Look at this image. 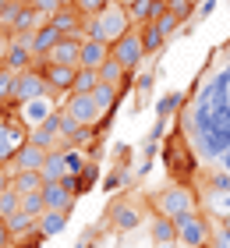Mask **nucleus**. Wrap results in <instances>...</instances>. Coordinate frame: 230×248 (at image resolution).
<instances>
[{
    "instance_id": "a211bd4d",
    "label": "nucleus",
    "mask_w": 230,
    "mask_h": 248,
    "mask_svg": "<svg viewBox=\"0 0 230 248\" xmlns=\"http://www.w3.org/2000/svg\"><path fill=\"white\" fill-rule=\"evenodd\" d=\"M113 57V50L107 46V43H96V39H82V61H78V67H89V71H99L103 64H107Z\"/></svg>"
},
{
    "instance_id": "dca6fc26",
    "label": "nucleus",
    "mask_w": 230,
    "mask_h": 248,
    "mask_svg": "<svg viewBox=\"0 0 230 248\" xmlns=\"http://www.w3.org/2000/svg\"><path fill=\"white\" fill-rule=\"evenodd\" d=\"M50 25L61 32V36H82V39H85V15H82L75 4H71V7H61V11L50 18Z\"/></svg>"
},
{
    "instance_id": "1a4fd4ad",
    "label": "nucleus",
    "mask_w": 230,
    "mask_h": 248,
    "mask_svg": "<svg viewBox=\"0 0 230 248\" xmlns=\"http://www.w3.org/2000/svg\"><path fill=\"white\" fill-rule=\"evenodd\" d=\"M110 50H113V57H117V61L135 75L138 67H142V61H145V46H142V32H138V25L128 32V36H121Z\"/></svg>"
},
{
    "instance_id": "0eeeda50",
    "label": "nucleus",
    "mask_w": 230,
    "mask_h": 248,
    "mask_svg": "<svg viewBox=\"0 0 230 248\" xmlns=\"http://www.w3.org/2000/svg\"><path fill=\"white\" fill-rule=\"evenodd\" d=\"M36 71L46 78V85H50V93H53L57 99H64V96H71V93H75L78 67H64V64H50V61L36 57Z\"/></svg>"
},
{
    "instance_id": "e433bc0d",
    "label": "nucleus",
    "mask_w": 230,
    "mask_h": 248,
    "mask_svg": "<svg viewBox=\"0 0 230 248\" xmlns=\"http://www.w3.org/2000/svg\"><path fill=\"white\" fill-rule=\"evenodd\" d=\"M71 4H75L78 11H82V15H85V18H92V15H99V11H103V7H107V4H110V0H71Z\"/></svg>"
},
{
    "instance_id": "423d86ee",
    "label": "nucleus",
    "mask_w": 230,
    "mask_h": 248,
    "mask_svg": "<svg viewBox=\"0 0 230 248\" xmlns=\"http://www.w3.org/2000/svg\"><path fill=\"white\" fill-rule=\"evenodd\" d=\"M177 241L184 248H209L213 241V220L205 213H191V217H181L177 220Z\"/></svg>"
},
{
    "instance_id": "c03bdc74",
    "label": "nucleus",
    "mask_w": 230,
    "mask_h": 248,
    "mask_svg": "<svg viewBox=\"0 0 230 248\" xmlns=\"http://www.w3.org/2000/svg\"><path fill=\"white\" fill-rule=\"evenodd\" d=\"M156 248H184L181 241H174V245H156Z\"/></svg>"
},
{
    "instance_id": "a18cd8bd",
    "label": "nucleus",
    "mask_w": 230,
    "mask_h": 248,
    "mask_svg": "<svg viewBox=\"0 0 230 248\" xmlns=\"http://www.w3.org/2000/svg\"><path fill=\"white\" fill-rule=\"evenodd\" d=\"M57 4H61V7H71V0H57Z\"/></svg>"
},
{
    "instance_id": "ddd939ff",
    "label": "nucleus",
    "mask_w": 230,
    "mask_h": 248,
    "mask_svg": "<svg viewBox=\"0 0 230 248\" xmlns=\"http://www.w3.org/2000/svg\"><path fill=\"white\" fill-rule=\"evenodd\" d=\"M199 202H202V213L213 223L230 220V188H205L199 195Z\"/></svg>"
},
{
    "instance_id": "393cba45",
    "label": "nucleus",
    "mask_w": 230,
    "mask_h": 248,
    "mask_svg": "<svg viewBox=\"0 0 230 248\" xmlns=\"http://www.w3.org/2000/svg\"><path fill=\"white\" fill-rule=\"evenodd\" d=\"M184 107H188V96H184V93H167L156 103V117L159 121H170L174 114H184Z\"/></svg>"
},
{
    "instance_id": "7c9ffc66",
    "label": "nucleus",
    "mask_w": 230,
    "mask_h": 248,
    "mask_svg": "<svg viewBox=\"0 0 230 248\" xmlns=\"http://www.w3.org/2000/svg\"><path fill=\"white\" fill-rule=\"evenodd\" d=\"M167 11H170V15H174V18L181 21V25H188V18L195 15V11H199V4H191V0H170V4H167Z\"/></svg>"
},
{
    "instance_id": "cd10ccee",
    "label": "nucleus",
    "mask_w": 230,
    "mask_h": 248,
    "mask_svg": "<svg viewBox=\"0 0 230 248\" xmlns=\"http://www.w3.org/2000/svg\"><path fill=\"white\" fill-rule=\"evenodd\" d=\"M64 163H67V174H75V177H78L92 160H89V153H85V149H75V145L67 142V149H64Z\"/></svg>"
},
{
    "instance_id": "58836bf2",
    "label": "nucleus",
    "mask_w": 230,
    "mask_h": 248,
    "mask_svg": "<svg viewBox=\"0 0 230 248\" xmlns=\"http://www.w3.org/2000/svg\"><path fill=\"white\" fill-rule=\"evenodd\" d=\"M213 11H216V0H202V4H199V11H195V15H199V18H209Z\"/></svg>"
},
{
    "instance_id": "f3484780",
    "label": "nucleus",
    "mask_w": 230,
    "mask_h": 248,
    "mask_svg": "<svg viewBox=\"0 0 230 248\" xmlns=\"http://www.w3.org/2000/svg\"><path fill=\"white\" fill-rule=\"evenodd\" d=\"M163 11H167L163 0H131L128 4V15H131L135 25H156Z\"/></svg>"
},
{
    "instance_id": "f704fd0d",
    "label": "nucleus",
    "mask_w": 230,
    "mask_h": 248,
    "mask_svg": "<svg viewBox=\"0 0 230 248\" xmlns=\"http://www.w3.org/2000/svg\"><path fill=\"white\" fill-rule=\"evenodd\" d=\"M96 181H99V167H96V160H92V163L85 167V170L78 174V195H85V191H89L92 185H96Z\"/></svg>"
},
{
    "instance_id": "bb28decb",
    "label": "nucleus",
    "mask_w": 230,
    "mask_h": 248,
    "mask_svg": "<svg viewBox=\"0 0 230 248\" xmlns=\"http://www.w3.org/2000/svg\"><path fill=\"white\" fill-rule=\"evenodd\" d=\"M138 32H142V46H145V57H156L159 50H163L167 36L159 32L156 25H138Z\"/></svg>"
},
{
    "instance_id": "7ed1b4c3",
    "label": "nucleus",
    "mask_w": 230,
    "mask_h": 248,
    "mask_svg": "<svg viewBox=\"0 0 230 248\" xmlns=\"http://www.w3.org/2000/svg\"><path fill=\"white\" fill-rule=\"evenodd\" d=\"M131 29H135V21L128 15V4H121V0H110L99 15L85 18V39L107 43V46H113V43H117L121 36H128Z\"/></svg>"
},
{
    "instance_id": "2f4dec72",
    "label": "nucleus",
    "mask_w": 230,
    "mask_h": 248,
    "mask_svg": "<svg viewBox=\"0 0 230 248\" xmlns=\"http://www.w3.org/2000/svg\"><path fill=\"white\" fill-rule=\"evenodd\" d=\"M99 85V71H89V67H78V78H75V93H92Z\"/></svg>"
},
{
    "instance_id": "39448f33",
    "label": "nucleus",
    "mask_w": 230,
    "mask_h": 248,
    "mask_svg": "<svg viewBox=\"0 0 230 248\" xmlns=\"http://www.w3.org/2000/svg\"><path fill=\"white\" fill-rule=\"evenodd\" d=\"M163 160H167V170H170V181H181V185H191L195 174H199V156H195L188 135L181 128L167 139L163 145Z\"/></svg>"
},
{
    "instance_id": "f03ea898",
    "label": "nucleus",
    "mask_w": 230,
    "mask_h": 248,
    "mask_svg": "<svg viewBox=\"0 0 230 248\" xmlns=\"http://www.w3.org/2000/svg\"><path fill=\"white\" fill-rule=\"evenodd\" d=\"M149 209L156 213V217H167V220H181V217H191V213L202 209L199 195H195L191 185H181V181H167L163 188H156L153 195H149Z\"/></svg>"
},
{
    "instance_id": "473e14b6",
    "label": "nucleus",
    "mask_w": 230,
    "mask_h": 248,
    "mask_svg": "<svg viewBox=\"0 0 230 248\" xmlns=\"http://www.w3.org/2000/svg\"><path fill=\"white\" fill-rule=\"evenodd\" d=\"M21 213H29V217H43L46 213V202H43V191H32V195H21Z\"/></svg>"
},
{
    "instance_id": "72a5a7b5",
    "label": "nucleus",
    "mask_w": 230,
    "mask_h": 248,
    "mask_svg": "<svg viewBox=\"0 0 230 248\" xmlns=\"http://www.w3.org/2000/svg\"><path fill=\"white\" fill-rule=\"evenodd\" d=\"M43 231H25V234H18V238H11V248H43Z\"/></svg>"
},
{
    "instance_id": "b1692460",
    "label": "nucleus",
    "mask_w": 230,
    "mask_h": 248,
    "mask_svg": "<svg viewBox=\"0 0 230 248\" xmlns=\"http://www.w3.org/2000/svg\"><path fill=\"white\" fill-rule=\"evenodd\" d=\"M67 213H53V209H46L43 217H39V231H43V238L50 241V238H57V234H64L67 231Z\"/></svg>"
},
{
    "instance_id": "f8f14e48",
    "label": "nucleus",
    "mask_w": 230,
    "mask_h": 248,
    "mask_svg": "<svg viewBox=\"0 0 230 248\" xmlns=\"http://www.w3.org/2000/svg\"><path fill=\"white\" fill-rule=\"evenodd\" d=\"M4 67H7V71H15V75L32 71V67H36V53H32V46H29V36H11V39H7Z\"/></svg>"
},
{
    "instance_id": "20e7f679",
    "label": "nucleus",
    "mask_w": 230,
    "mask_h": 248,
    "mask_svg": "<svg viewBox=\"0 0 230 248\" xmlns=\"http://www.w3.org/2000/svg\"><path fill=\"white\" fill-rule=\"evenodd\" d=\"M149 217H153V213H149L142 195H121V199H110L103 223L113 227L117 234H131V231H142L149 223Z\"/></svg>"
},
{
    "instance_id": "4c0bfd02",
    "label": "nucleus",
    "mask_w": 230,
    "mask_h": 248,
    "mask_svg": "<svg viewBox=\"0 0 230 248\" xmlns=\"http://www.w3.org/2000/svg\"><path fill=\"white\" fill-rule=\"evenodd\" d=\"M156 29H159V32H163V36L170 39V36H174V32L181 29V21H177L174 15H170V11H163V15H159V21H156Z\"/></svg>"
},
{
    "instance_id": "9d476101",
    "label": "nucleus",
    "mask_w": 230,
    "mask_h": 248,
    "mask_svg": "<svg viewBox=\"0 0 230 248\" xmlns=\"http://www.w3.org/2000/svg\"><path fill=\"white\" fill-rule=\"evenodd\" d=\"M39 96H50V85H46V78L32 67V71H21L18 75V82H15V96H11V103H15V110L21 103H32V99H39Z\"/></svg>"
},
{
    "instance_id": "de8ad7c7",
    "label": "nucleus",
    "mask_w": 230,
    "mask_h": 248,
    "mask_svg": "<svg viewBox=\"0 0 230 248\" xmlns=\"http://www.w3.org/2000/svg\"><path fill=\"white\" fill-rule=\"evenodd\" d=\"M163 4H170V0H163Z\"/></svg>"
},
{
    "instance_id": "ea45409f",
    "label": "nucleus",
    "mask_w": 230,
    "mask_h": 248,
    "mask_svg": "<svg viewBox=\"0 0 230 248\" xmlns=\"http://www.w3.org/2000/svg\"><path fill=\"white\" fill-rule=\"evenodd\" d=\"M0 248H11V234H7V220L0 217Z\"/></svg>"
},
{
    "instance_id": "9b49d317",
    "label": "nucleus",
    "mask_w": 230,
    "mask_h": 248,
    "mask_svg": "<svg viewBox=\"0 0 230 248\" xmlns=\"http://www.w3.org/2000/svg\"><path fill=\"white\" fill-rule=\"evenodd\" d=\"M57 110H61V99L50 93V96L32 99V103H21V107H18V117L25 121V128L32 131V128H39V124H46V121L57 114Z\"/></svg>"
},
{
    "instance_id": "79ce46f5",
    "label": "nucleus",
    "mask_w": 230,
    "mask_h": 248,
    "mask_svg": "<svg viewBox=\"0 0 230 248\" xmlns=\"http://www.w3.org/2000/svg\"><path fill=\"white\" fill-rule=\"evenodd\" d=\"M4 57H7V39L0 36V71H4Z\"/></svg>"
},
{
    "instance_id": "5701e85b",
    "label": "nucleus",
    "mask_w": 230,
    "mask_h": 248,
    "mask_svg": "<svg viewBox=\"0 0 230 248\" xmlns=\"http://www.w3.org/2000/svg\"><path fill=\"white\" fill-rule=\"evenodd\" d=\"M43 174L39 170H15V177H11V188L18 191V195H32V191H43Z\"/></svg>"
},
{
    "instance_id": "aec40b11",
    "label": "nucleus",
    "mask_w": 230,
    "mask_h": 248,
    "mask_svg": "<svg viewBox=\"0 0 230 248\" xmlns=\"http://www.w3.org/2000/svg\"><path fill=\"white\" fill-rule=\"evenodd\" d=\"M43 163H46V149L25 142V145L18 149V156L11 160V170H43Z\"/></svg>"
},
{
    "instance_id": "2eb2a0df",
    "label": "nucleus",
    "mask_w": 230,
    "mask_h": 248,
    "mask_svg": "<svg viewBox=\"0 0 230 248\" xmlns=\"http://www.w3.org/2000/svg\"><path fill=\"white\" fill-rule=\"evenodd\" d=\"M43 61L50 64H64V67H78V61H82V36H64L57 46L46 53Z\"/></svg>"
},
{
    "instance_id": "c9c22d12",
    "label": "nucleus",
    "mask_w": 230,
    "mask_h": 248,
    "mask_svg": "<svg viewBox=\"0 0 230 248\" xmlns=\"http://www.w3.org/2000/svg\"><path fill=\"white\" fill-rule=\"evenodd\" d=\"M15 82H18V75L4 67V71H0V99H7V103H11V96H15ZM11 107H15V103H11Z\"/></svg>"
},
{
    "instance_id": "4be33fe9",
    "label": "nucleus",
    "mask_w": 230,
    "mask_h": 248,
    "mask_svg": "<svg viewBox=\"0 0 230 248\" xmlns=\"http://www.w3.org/2000/svg\"><path fill=\"white\" fill-rule=\"evenodd\" d=\"M43 181L46 185H53V181H64L67 177V163H64V149H53V153H46V163H43Z\"/></svg>"
},
{
    "instance_id": "a19ab883",
    "label": "nucleus",
    "mask_w": 230,
    "mask_h": 248,
    "mask_svg": "<svg viewBox=\"0 0 230 248\" xmlns=\"http://www.w3.org/2000/svg\"><path fill=\"white\" fill-rule=\"evenodd\" d=\"M216 167H220V170H227V174H230V149H227V153L220 156V163H216Z\"/></svg>"
},
{
    "instance_id": "f257e3e1",
    "label": "nucleus",
    "mask_w": 230,
    "mask_h": 248,
    "mask_svg": "<svg viewBox=\"0 0 230 248\" xmlns=\"http://www.w3.org/2000/svg\"><path fill=\"white\" fill-rule=\"evenodd\" d=\"M177 128L188 135L199 163H220V156L230 149V64L220 67L216 78L195 85Z\"/></svg>"
},
{
    "instance_id": "a878e982",
    "label": "nucleus",
    "mask_w": 230,
    "mask_h": 248,
    "mask_svg": "<svg viewBox=\"0 0 230 248\" xmlns=\"http://www.w3.org/2000/svg\"><path fill=\"white\" fill-rule=\"evenodd\" d=\"M89 96L96 99V107L103 110V114H113V107L121 103V89H113V85H107V82H99Z\"/></svg>"
},
{
    "instance_id": "412c9836",
    "label": "nucleus",
    "mask_w": 230,
    "mask_h": 248,
    "mask_svg": "<svg viewBox=\"0 0 230 248\" xmlns=\"http://www.w3.org/2000/svg\"><path fill=\"white\" fill-rule=\"evenodd\" d=\"M61 39H64V36H61L53 25H43V29H36V32L29 36V46H32V53H36V57H46V53H50Z\"/></svg>"
},
{
    "instance_id": "6ab92c4d",
    "label": "nucleus",
    "mask_w": 230,
    "mask_h": 248,
    "mask_svg": "<svg viewBox=\"0 0 230 248\" xmlns=\"http://www.w3.org/2000/svg\"><path fill=\"white\" fill-rule=\"evenodd\" d=\"M145 231H149V241H153V245H174L177 241V223L167 220V217H156V213L149 217Z\"/></svg>"
},
{
    "instance_id": "6e6552de",
    "label": "nucleus",
    "mask_w": 230,
    "mask_h": 248,
    "mask_svg": "<svg viewBox=\"0 0 230 248\" xmlns=\"http://www.w3.org/2000/svg\"><path fill=\"white\" fill-rule=\"evenodd\" d=\"M61 110L64 114H71L82 128H99V121L107 117L103 110L96 107V99L92 96H85V93H71V96H64L61 99Z\"/></svg>"
},
{
    "instance_id": "c756f323",
    "label": "nucleus",
    "mask_w": 230,
    "mask_h": 248,
    "mask_svg": "<svg viewBox=\"0 0 230 248\" xmlns=\"http://www.w3.org/2000/svg\"><path fill=\"white\" fill-rule=\"evenodd\" d=\"M15 213H21V195H18L15 188H7L4 195H0V217H4V220H11Z\"/></svg>"
},
{
    "instance_id": "4468645a",
    "label": "nucleus",
    "mask_w": 230,
    "mask_h": 248,
    "mask_svg": "<svg viewBox=\"0 0 230 248\" xmlns=\"http://www.w3.org/2000/svg\"><path fill=\"white\" fill-rule=\"evenodd\" d=\"M43 202H46V209L67 213V217H71L75 206H78V195H75V191H67L61 181H53V185H43Z\"/></svg>"
},
{
    "instance_id": "49530a36",
    "label": "nucleus",
    "mask_w": 230,
    "mask_h": 248,
    "mask_svg": "<svg viewBox=\"0 0 230 248\" xmlns=\"http://www.w3.org/2000/svg\"><path fill=\"white\" fill-rule=\"evenodd\" d=\"M4 7H7V0H0V15H4Z\"/></svg>"
},
{
    "instance_id": "c85d7f7f",
    "label": "nucleus",
    "mask_w": 230,
    "mask_h": 248,
    "mask_svg": "<svg viewBox=\"0 0 230 248\" xmlns=\"http://www.w3.org/2000/svg\"><path fill=\"white\" fill-rule=\"evenodd\" d=\"M36 227H39V220L29 217V213H15V217L7 220V234L11 238H18V234H25V231H36Z\"/></svg>"
},
{
    "instance_id": "37998d69",
    "label": "nucleus",
    "mask_w": 230,
    "mask_h": 248,
    "mask_svg": "<svg viewBox=\"0 0 230 248\" xmlns=\"http://www.w3.org/2000/svg\"><path fill=\"white\" fill-rule=\"evenodd\" d=\"M11 4H18V7H36L39 0H11Z\"/></svg>"
}]
</instances>
